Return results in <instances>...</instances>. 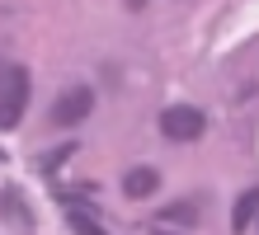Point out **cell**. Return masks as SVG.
Returning <instances> with one entry per match:
<instances>
[{
    "label": "cell",
    "instance_id": "cell-7",
    "mask_svg": "<svg viewBox=\"0 0 259 235\" xmlns=\"http://www.w3.org/2000/svg\"><path fill=\"white\" fill-rule=\"evenodd\" d=\"M0 165H5V151H0Z\"/></svg>",
    "mask_w": 259,
    "mask_h": 235
},
{
    "label": "cell",
    "instance_id": "cell-6",
    "mask_svg": "<svg viewBox=\"0 0 259 235\" xmlns=\"http://www.w3.org/2000/svg\"><path fill=\"white\" fill-rule=\"evenodd\" d=\"M66 221H71V230H75V235H109V230L95 221V216L85 212V207H75V202H66Z\"/></svg>",
    "mask_w": 259,
    "mask_h": 235
},
{
    "label": "cell",
    "instance_id": "cell-3",
    "mask_svg": "<svg viewBox=\"0 0 259 235\" xmlns=\"http://www.w3.org/2000/svg\"><path fill=\"white\" fill-rule=\"evenodd\" d=\"M90 108H95V89H90V85H71L62 99L52 104V122H57V127H75V122L90 118Z\"/></svg>",
    "mask_w": 259,
    "mask_h": 235
},
{
    "label": "cell",
    "instance_id": "cell-2",
    "mask_svg": "<svg viewBox=\"0 0 259 235\" xmlns=\"http://www.w3.org/2000/svg\"><path fill=\"white\" fill-rule=\"evenodd\" d=\"M160 132L170 136V141H198V136L207 132V118L198 113V108H189V104H175V108L160 113Z\"/></svg>",
    "mask_w": 259,
    "mask_h": 235
},
{
    "label": "cell",
    "instance_id": "cell-4",
    "mask_svg": "<svg viewBox=\"0 0 259 235\" xmlns=\"http://www.w3.org/2000/svg\"><path fill=\"white\" fill-rule=\"evenodd\" d=\"M254 212H259V188H245V193L236 198V212H231V230L236 235H245L250 221H254Z\"/></svg>",
    "mask_w": 259,
    "mask_h": 235
},
{
    "label": "cell",
    "instance_id": "cell-5",
    "mask_svg": "<svg viewBox=\"0 0 259 235\" xmlns=\"http://www.w3.org/2000/svg\"><path fill=\"white\" fill-rule=\"evenodd\" d=\"M156 183H160V174L151 165H142V169H132V174L123 179V193L137 202V198H146V193H156Z\"/></svg>",
    "mask_w": 259,
    "mask_h": 235
},
{
    "label": "cell",
    "instance_id": "cell-1",
    "mask_svg": "<svg viewBox=\"0 0 259 235\" xmlns=\"http://www.w3.org/2000/svg\"><path fill=\"white\" fill-rule=\"evenodd\" d=\"M24 104H28V71L5 66V75H0V132L24 118Z\"/></svg>",
    "mask_w": 259,
    "mask_h": 235
}]
</instances>
